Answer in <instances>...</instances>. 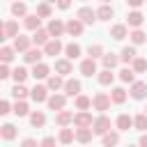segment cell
<instances>
[{
  "label": "cell",
  "mask_w": 147,
  "mask_h": 147,
  "mask_svg": "<svg viewBox=\"0 0 147 147\" xmlns=\"http://www.w3.org/2000/svg\"><path fill=\"white\" fill-rule=\"evenodd\" d=\"M92 124H94V119H92V115H90L87 110H80V113H76V115H74V126H76V129L92 126Z\"/></svg>",
  "instance_id": "obj_2"
},
{
  "label": "cell",
  "mask_w": 147,
  "mask_h": 147,
  "mask_svg": "<svg viewBox=\"0 0 147 147\" xmlns=\"http://www.w3.org/2000/svg\"><path fill=\"white\" fill-rule=\"evenodd\" d=\"M30 41H32L30 37H23V34H16V37H14V48H16V51H23V53H25V51L30 48Z\"/></svg>",
  "instance_id": "obj_19"
},
{
  "label": "cell",
  "mask_w": 147,
  "mask_h": 147,
  "mask_svg": "<svg viewBox=\"0 0 147 147\" xmlns=\"http://www.w3.org/2000/svg\"><path fill=\"white\" fill-rule=\"evenodd\" d=\"M48 64H44V62H37L34 64V69H32V76L37 78V80H41V78H48Z\"/></svg>",
  "instance_id": "obj_20"
},
{
  "label": "cell",
  "mask_w": 147,
  "mask_h": 147,
  "mask_svg": "<svg viewBox=\"0 0 147 147\" xmlns=\"http://www.w3.org/2000/svg\"><path fill=\"white\" fill-rule=\"evenodd\" d=\"M14 51H16L14 46H2L0 48V60L2 62H11L14 60Z\"/></svg>",
  "instance_id": "obj_36"
},
{
  "label": "cell",
  "mask_w": 147,
  "mask_h": 147,
  "mask_svg": "<svg viewBox=\"0 0 147 147\" xmlns=\"http://www.w3.org/2000/svg\"><path fill=\"white\" fill-rule=\"evenodd\" d=\"M131 64H133V71H136V74H142V71H147V60H145V57H136Z\"/></svg>",
  "instance_id": "obj_42"
},
{
  "label": "cell",
  "mask_w": 147,
  "mask_h": 147,
  "mask_svg": "<svg viewBox=\"0 0 147 147\" xmlns=\"http://www.w3.org/2000/svg\"><path fill=\"white\" fill-rule=\"evenodd\" d=\"M74 138H76V133H74L71 129H62V131H60V142H62V145L74 142Z\"/></svg>",
  "instance_id": "obj_41"
},
{
  "label": "cell",
  "mask_w": 147,
  "mask_h": 147,
  "mask_svg": "<svg viewBox=\"0 0 147 147\" xmlns=\"http://www.w3.org/2000/svg\"><path fill=\"white\" fill-rule=\"evenodd\" d=\"M41 55H46V53L39 51V48H28V51H25V62L37 64V62H41Z\"/></svg>",
  "instance_id": "obj_16"
},
{
  "label": "cell",
  "mask_w": 147,
  "mask_h": 147,
  "mask_svg": "<svg viewBox=\"0 0 147 147\" xmlns=\"http://www.w3.org/2000/svg\"><path fill=\"white\" fill-rule=\"evenodd\" d=\"M119 60L122 62H133L136 60V46H124L122 53H119Z\"/></svg>",
  "instance_id": "obj_26"
},
{
  "label": "cell",
  "mask_w": 147,
  "mask_h": 147,
  "mask_svg": "<svg viewBox=\"0 0 147 147\" xmlns=\"http://www.w3.org/2000/svg\"><path fill=\"white\" fill-rule=\"evenodd\" d=\"M131 126H133V117H129L126 113H122V115L117 117V129H119V131H129Z\"/></svg>",
  "instance_id": "obj_25"
},
{
  "label": "cell",
  "mask_w": 147,
  "mask_h": 147,
  "mask_svg": "<svg viewBox=\"0 0 147 147\" xmlns=\"http://www.w3.org/2000/svg\"><path fill=\"white\" fill-rule=\"evenodd\" d=\"M145 113H147V108H145Z\"/></svg>",
  "instance_id": "obj_57"
},
{
  "label": "cell",
  "mask_w": 147,
  "mask_h": 147,
  "mask_svg": "<svg viewBox=\"0 0 147 147\" xmlns=\"http://www.w3.org/2000/svg\"><path fill=\"white\" fill-rule=\"evenodd\" d=\"M64 101H67V94H53V96H48V108L51 110H62L64 108Z\"/></svg>",
  "instance_id": "obj_11"
},
{
  "label": "cell",
  "mask_w": 147,
  "mask_h": 147,
  "mask_svg": "<svg viewBox=\"0 0 147 147\" xmlns=\"http://www.w3.org/2000/svg\"><path fill=\"white\" fill-rule=\"evenodd\" d=\"M14 113H16L18 117H25V115H28V103H25L23 99H16V103H14Z\"/></svg>",
  "instance_id": "obj_40"
},
{
  "label": "cell",
  "mask_w": 147,
  "mask_h": 147,
  "mask_svg": "<svg viewBox=\"0 0 147 147\" xmlns=\"http://www.w3.org/2000/svg\"><path fill=\"white\" fill-rule=\"evenodd\" d=\"M55 122H57L60 126H67V124H74V115H71L69 110H60V113H57V117H55Z\"/></svg>",
  "instance_id": "obj_27"
},
{
  "label": "cell",
  "mask_w": 147,
  "mask_h": 147,
  "mask_svg": "<svg viewBox=\"0 0 147 147\" xmlns=\"http://www.w3.org/2000/svg\"><path fill=\"white\" fill-rule=\"evenodd\" d=\"M48 90H60V87H64V80H62V76L60 74H55V76H48Z\"/></svg>",
  "instance_id": "obj_32"
},
{
  "label": "cell",
  "mask_w": 147,
  "mask_h": 147,
  "mask_svg": "<svg viewBox=\"0 0 147 147\" xmlns=\"http://www.w3.org/2000/svg\"><path fill=\"white\" fill-rule=\"evenodd\" d=\"M92 133H94L92 126H83V129L76 131V140H78V142H90V140H92Z\"/></svg>",
  "instance_id": "obj_21"
},
{
  "label": "cell",
  "mask_w": 147,
  "mask_h": 147,
  "mask_svg": "<svg viewBox=\"0 0 147 147\" xmlns=\"http://www.w3.org/2000/svg\"><path fill=\"white\" fill-rule=\"evenodd\" d=\"M0 136H2L5 140H14V138H16V126H14V124H2Z\"/></svg>",
  "instance_id": "obj_34"
},
{
  "label": "cell",
  "mask_w": 147,
  "mask_h": 147,
  "mask_svg": "<svg viewBox=\"0 0 147 147\" xmlns=\"http://www.w3.org/2000/svg\"><path fill=\"white\" fill-rule=\"evenodd\" d=\"M16 34H18V23H16V21L2 23V28H0V39H9V37H16Z\"/></svg>",
  "instance_id": "obj_3"
},
{
  "label": "cell",
  "mask_w": 147,
  "mask_h": 147,
  "mask_svg": "<svg viewBox=\"0 0 147 147\" xmlns=\"http://www.w3.org/2000/svg\"><path fill=\"white\" fill-rule=\"evenodd\" d=\"M71 60L67 57V60H55V71L60 74V76H67V74H71Z\"/></svg>",
  "instance_id": "obj_17"
},
{
  "label": "cell",
  "mask_w": 147,
  "mask_h": 147,
  "mask_svg": "<svg viewBox=\"0 0 147 147\" xmlns=\"http://www.w3.org/2000/svg\"><path fill=\"white\" fill-rule=\"evenodd\" d=\"M60 51H62V41H60L57 37H55V39H48V41L44 44V53H46V55H53V57H55Z\"/></svg>",
  "instance_id": "obj_9"
},
{
  "label": "cell",
  "mask_w": 147,
  "mask_h": 147,
  "mask_svg": "<svg viewBox=\"0 0 147 147\" xmlns=\"http://www.w3.org/2000/svg\"><path fill=\"white\" fill-rule=\"evenodd\" d=\"M80 74L83 76H92V74H96V62H94V57H87V60H83L80 62Z\"/></svg>",
  "instance_id": "obj_12"
},
{
  "label": "cell",
  "mask_w": 147,
  "mask_h": 147,
  "mask_svg": "<svg viewBox=\"0 0 147 147\" xmlns=\"http://www.w3.org/2000/svg\"><path fill=\"white\" fill-rule=\"evenodd\" d=\"M23 145H25V147H34V145H37V140H32V138H25V140H23Z\"/></svg>",
  "instance_id": "obj_52"
},
{
  "label": "cell",
  "mask_w": 147,
  "mask_h": 147,
  "mask_svg": "<svg viewBox=\"0 0 147 147\" xmlns=\"http://www.w3.org/2000/svg\"><path fill=\"white\" fill-rule=\"evenodd\" d=\"M119 80H122V83H133V80H136V71H133V67L122 69V71H119Z\"/></svg>",
  "instance_id": "obj_31"
},
{
  "label": "cell",
  "mask_w": 147,
  "mask_h": 147,
  "mask_svg": "<svg viewBox=\"0 0 147 147\" xmlns=\"http://www.w3.org/2000/svg\"><path fill=\"white\" fill-rule=\"evenodd\" d=\"M28 92H30V90H28L23 83H16V85H14V90H11V96H14V99H25V96H28Z\"/></svg>",
  "instance_id": "obj_33"
},
{
  "label": "cell",
  "mask_w": 147,
  "mask_h": 147,
  "mask_svg": "<svg viewBox=\"0 0 147 147\" xmlns=\"http://www.w3.org/2000/svg\"><path fill=\"white\" fill-rule=\"evenodd\" d=\"M131 96H133V99H145V96H147V83L133 80V83H131Z\"/></svg>",
  "instance_id": "obj_8"
},
{
  "label": "cell",
  "mask_w": 147,
  "mask_h": 147,
  "mask_svg": "<svg viewBox=\"0 0 147 147\" xmlns=\"http://www.w3.org/2000/svg\"><path fill=\"white\" fill-rule=\"evenodd\" d=\"M37 14H39L41 18H48V16H51V2H41V5H37Z\"/></svg>",
  "instance_id": "obj_45"
},
{
  "label": "cell",
  "mask_w": 147,
  "mask_h": 147,
  "mask_svg": "<svg viewBox=\"0 0 147 147\" xmlns=\"http://www.w3.org/2000/svg\"><path fill=\"white\" fill-rule=\"evenodd\" d=\"M90 106H92V99L90 96H85V94H78L76 96V108L78 110H87Z\"/></svg>",
  "instance_id": "obj_38"
},
{
  "label": "cell",
  "mask_w": 147,
  "mask_h": 147,
  "mask_svg": "<svg viewBox=\"0 0 147 147\" xmlns=\"http://www.w3.org/2000/svg\"><path fill=\"white\" fill-rule=\"evenodd\" d=\"M64 94L67 96H78L80 94V80H76V78H69V80H64Z\"/></svg>",
  "instance_id": "obj_7"
},
{
  "label": "cell",
  "mask_w": 147,
  "mask_h": 147,
  "mask_svg": "<svg viewBox=\"0 0 147 147\" xmlns=\"http://www.w3.org/2000/svg\"><path fill=\"white\" fill-rule=\"evenodd\" d=\"M103 67L106 69H113V67H117V62H119V57L117 55H113V53H103Z\"/></svg>",
  "instance_id": "obj_37"
},
{
  "label": "cell",
  "mask_w": 147,
  "mask_h": 147,
  "mask_svg": "<svg viewBox=\"0 0 147 147\" xmlns=\"http://www.w3.org/2000/svg\"><path fill=\"white\" fill-rule=\"evenodd\" d=\"M117 142H119L117 133H103V145H117Z\"/></svg>",
  "instance_id": "obj_47"
},
{
  "label": "cell",
  "mask_w": 147,
  "mask_h": 147,
  "mask_svg": "<svg viewBox=\"0 0 147 147\" xmlns=\"http://www.w3.org/2000/svg\"><path fill=\"white\" fill-rule=\"evenodd\" d=\"M39 25H41V16L39 14H28L25 16V28L28 30H39Z\"/></svg>",
  "instance_id": "obj_22"
},
{
  "label": "cell",
  "mask_w": 147,
  "mask_h": 147,
  "mask_svg": "<svg viewBox=\"0 0 147 147\" xmlns=\"http://www.w3.org/2000/svg\"><path fill=\"white\" fill-rule=\"evenodd\" d=\"M110 99H113V103H124L126 101V90L124 87H115L110 92Z\"/></svg>",
  "instance_id": "obj_29"
},
{
  "label": "cell",
  "mask_w": 147,
  "mask_h": 147,
  "mask_svg": "<svg viewBox=\"0 0 147 147\" xmlns=\"http://www.w3.org/2000/svg\"><path fill=\"white\" fill-rule=\"evenodd\" d=\"M133 126H136L138 131H147V113H140V115H136V119H133Z\"/></svg>",
  "instance_id": "obj_39"
},
{
  "label": "cell",
  "mask_w": 147,
  "mask_h": 147,
  "mask_svg": "<svg viewBox=\"0 0 147 147\" xmlns=\"http://www.w3.org/2000/svg\"><path fill=\"white\" fill-rule=\"evenodd\" d=\"M57 7L60 9H69L71 7V0H57Z\"/></svg>",
  "instance_id": "obj_50"
},
{
  "label": "cell",
  "mask_w": 147,
  "mask_h": 147,
  "mask_svg": "<svg viewBox=\"0 0 147 147\" xmlns=\"http://www.w3.org/2000/svg\"><path fill=\"white\" fill-rule=\"evenodd\" d=\"M110 37H113V39H117V41H119V39H124V37H129L126 25H122V23H119V25H113V28H110Z\"/></svg>",
  "instance_id": "obj_23"
},
{
  "label": "cell",
  "mask_w": 147,
  "mask_h": 147,
  "mask_svg": "<svg viewBox=\"0 0 147 147\" xmlns=\"http://www.w3.org/2000/svg\"><path fill=\"white\" fill-rule=\"evenodd\" d=\"M96 18H99V21H110V18H113V7H110L108 2H103V5L96 9Z\"/></svg>",
  "instance_id": "obj_18"
},
{
  "label": "cell",
  "mask_w": 147,
  "mask_h": 147,
  "mask_svg": "<svg viewBox=\"0 0 147 147\" xmlns=\"http://www.w3.org/2000/svg\"><path fill=\"white\" fill-rule=\"evenodd\" d=\"M110 94H106V92H99V94H94V99H92V106L99 110V113H103V110H108L110 108Z\"/></svg>",
  "instance_id": "obj_1"
},
{
  "label": "cell",
  "mask_w": 147,
  "mask_h": 147,
  "mask_svg": "<svg viewBox=\"0 0 147 147\" xmlns=\"http://www.w3.org/2000/svg\"><path fill=\"white\" fill-rule=\"evenodd\" d=\"M101 2H110V0H101Z\"/></svg>",
  "instance_id": "obj_56"
},
{
  "label": "cell",
  "mask_w": 147,
  "mask_h": 147,
  "mask_svg": "<svg viewBox=\"0 0 147 147\" xmlns=\"http://www.w3.org/2000/svg\"><path fill=\"white\" fill-rule=\"evenodd\" d=\"M140 145H142V147H147V136H142V138H140Z\"/></svg>",
  "instance_id": "obj_54"
},
{
  "label": "cell",
  "mask_w": 147,
  "mask_h": 147,
  "mask_svg": "<svg viewBox=\"0 0 147 147\" xmlns=\"http://www.w3.org/2000/svg\"><path fill=\"white\" fill-rule=\"evenodd\" d=\"M64 53H67V57H69V60H76V57H80V46L71 41V44H67V46H64Z\"/></svg>",
  "instance_id": "obj_28"
},
{
  "label": "cell",
  "mask_w": 147,
  "mask_h": 147,
  "mask_svg": "<svg viewBox=\"0 0 147 147\" xmlns=\"http://www.w3.org/2000/svg\"><path fill=\"white\" fill-rule=\"evenodd\" d=\"M76 16H78V18H80V21H83L85 25H92V23L96 21V11H94L92 7H80Z\"/></svg>",
  "instance_id": "obj_5"
},
{
  "label": "cell",
  "mask_w": 147,
  "mask_h": 147,
  "mask_svg": "<svg viewBox=\"0 0 147 147\" xmlns=\"http://www.w3.org/2000/svg\"><path fill=\"white\" fill-rule=\"evenodd\" d=\"M96 78H99V83H101V85H110V83L115 80V74H113L110 69H103V71H99V76H96Z\"/></svg>",
  "instance_id": "obj_30"
},
{
  "label": "cell",
  "mask_w": 147,
  "mask_h": 147,
  "mask_svg": "<svg viewBox=\"0 0 147 147\" xmlns=\"http://www.w3.org/2000/svg\"><path fill=\"white\" fill-rule=\"evenodd\" d=\"M92 129H94V133H99V136H103V133H108V131H110V119H108L106 115H99V117L94 119V124H92Z\"/></svg>",
  "instance_id": "obj_4"
},
{
  "label": "cell",
  "mask_w": 147,
  "mask_h": 147,
  "mask_svg": "<svg viewBox=\"0 0 147 147\" xmlns=\"http://www.w3.org/2000/svg\"><path fill=\"white\" fill-rule=\"evenodd\" d=\"M48 39H51L48 28H46V30H41V28H39V30H34V34H32V44H37V46H44Z\"/></svg>",
  "instance_id": "obj_14"
},
{
  "label": "cell",
  "mask_w": 147,
  "mask_h": 147,
  "mask_svg": "<svg viewBox=\"0 0 147 147\" xmlns=\"http://www.w3.org/2000/svg\"><path fill=\"white\" fill-rule=\"evenodd\" d=\"M142 21H145V16H142L138 9H133V11L126 16V25H131V28H140V25H142Z\"/></svg>",
  "instance_id": "obj_15"
},
{
  "label": "cell",
  "mask_w": 147,
  "mask_h": 147,
  "mask_svg": "<svg viewBox=\"0 0 147 147\" xmlns=\"http://www.w3.org/2000/svg\"><path fill=\"white\" fill-rule=\"evenodd\" d=\"M41 145H55V138H44Z\"/></svg>",
  "instance_id": "obj_53"
},
{
  "label": "cell",
  "mask_w": 147,
  "mask_h": 147,
  "mask_svg": "<svg viewBox=\"0 0 147 147\" xmlns=\"http://www.w3.org/2000/svg\"><path fill=\"white\" fill-rule=\"evenodd\" d=\"M44 2H55V0H44Z\"/></svg>",
  "instance_id": "obj_55"
},
{
  "label": "cell",
  "mask_w": 147,
  "mask_h": 147,
  "mask_svg": "<svg viewBox=\"0 0 147 147\" xmlns=\"http://www.w3.org/2000/svg\"><path fill=\"white\" fill-rule=\"evenodd\" d=\"M87 53H90V57H103V46L101 44H94V46L87 48Z\"/></svg>",
  "instance_id": "obj_46"
},
{
  "label": "cell",
  "mask_w": 147,
  "mask_h": 147,
  "mask_svg": "<svg viewBox=\"0 0 147 147\" xmlns=\"http://www.w3.org/2000/svg\"><path fill=\"white\" fill-rule=\"evenodd\" d=\"M7 76H11V71H9L7 62H2V67H0V78H7Z\"/></svg>",
  "instance_id": "obj_48"
},
{
  "label": "cell",
  "mask_w": 147,
  "mask_h": 147,
  "mask_svg": "<svg viewBox=\"0 0 147 147\" xmlns=\"http://www.w3.org/2000/svg\"><path fill=\"white\" fill-rule=\"evenodd\" d=\"M30 96H32V101H37V103L48 101V85H46V87H44V85H34V87L30 90Z\"/></svg>",
  "instance_id": "obj_6"
},
{
  "label": "cell",
  "mask_w": 147,
  "mask_h": 147,
  "mask_svg": "<svg viewBox=\"0 0 147 147\" xmlns=\"http://www.w3.org/2000/svg\"><path fill=\"white\" fill-rule=\"evenodd\" d=\"M11 14H14V16H25V14H28L25 2H14V5H11Z\"/></svg>",
  "instance_id": "obj_44"
},
{
  "label": "cell",
  "mask_w": 147,
  "mask_h": 147,
  "mask_svg": "<svg viewBox=\"0 0 147 147\" xmlns=\"http://www.w3.org/2000/svg\"><path fill=\"white\" fill-rule=\"evenodd\" d=\"M48 32H51V37H60L62 32H67V25H64L60 18H51V23H48Z\"/></svg>",
  "instance_id": "obj_10"
},
{
  "label": "cell",
  "mask_w": 147,
  "mask_h": 147,
  "mask_svg": "<svg viewBox=\"0 0 147 147\" xmlns=\"http://www.w3.org/2000/svg\"><path fill=\"white\" fill-rule=\"evenodd\" d=\"M30 124H32L34 129H41V126L46 124V115H44L41 110H34V113L30 115Z\"/></svg>",
  "instance_id": "obj_24"
},
{
  "label": "cell",
  "mask_w": 147,
  "mask_h": 147,
  "mask_svg": "<svg viewBox=\"0 0 147 147\" xmlns=\"http://www.w3.org/2000/svg\"><path fill=\"white\" fill-rule=\"evenodd\" d=\"M9 113V101H0V115H7Z\"/></svg>",
  "instance_id": "obj_49"
},
{
  "label": "cell",
  "mask_w": 147,
  "mask_h": 147,
  "mask_svg": "<svg viewBox=\"0 0 147 147\" xmlns=\"http://www.w3.org/2000/svg\"><path fill=\"white\" fill-rule=\"evenodd\" d=\"M83 25H85V23H83L80 18H71V21L67 23V32H69L71 37H78V34L83 32Z\"/></svg>",
  "instance_id": "obj_13"
},
{
  "label": "cell",
  "mask_w": 147,
  "mask_h": 147,
  "mask_svg": "<svg viewBox=\"0 0 147 147\" xmlns=\"http://www.w3.org/2000/svg\"><path fill=\"white\" fill-rule=\"evenodd\" d=\"M129 37H131V41H133V44H145V41H147V34H145L140 28H133V32H131Z\"/></svg>",
  "instance_id": "obj_35"
},
{
  "label": "cell",
  "mask_w": 147,
  "mask_h": 147,
  "mask_svg": "<svg viewBox=\"0 0 147 147\" xmlns=\"http://www.w3.org/2000/svg\"><path fill=\"white\" fill-rule=\"evenodd\" d=\"M126 2H129V7H133V9H138V7H140V5L145 2V0H126Z\"/></svg>",
  "instance_id": "obj_51"
},
{
  "label": "cell",
  "mask_w": 147,
  "mask_h": 147,
  "mask_svg": "<svg viewBox=\"0 0 147 147\" xmlns=\"http://www.w3.org/2000/svg\"><path fill=\"white\" fill-rule=\"evenodd\" d=\"M11 76H14L16 83H23V80L28 78V69H25V67H16V69L11 71Z\"/></svg>",
  "instance_id": "obj_43"
}]
</instances>
